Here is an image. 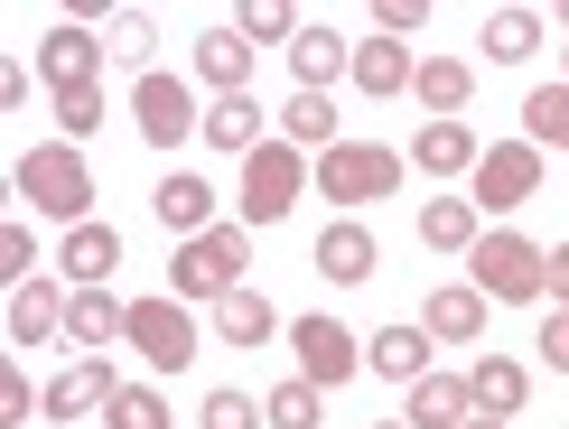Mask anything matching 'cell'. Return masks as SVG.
<instances>
[{
    "label": "cell",
    "instance_id": "obj_1",
    "mask_svg": "<svg viewBox=\"0 0 569 429\" xmlns=\"http://www.w3.org/2000/svg\"><path fill=\"white\" fill-rule=\"evenodd\" d=\"M10 187L29 197L47 225H93V169H84V150L76 140H38V150H19V169H10Z\"/></svg>",
    "mask_w": 569,
    "mask_h": 429
},
{
    "label": "cell",
    "instance_id": "obj_2",
    "mask_svg": "<svg viewBox=\"0 0 569 429\" xmlns=\"http://www.w3.org/2000/svg\"><path fill=\"white\" fill-rule=\"evenodd\" d=\"M252 225H216V233H197V243H178V261H169V299H187V308H224L233 290H252Z\"/></svg>",
    "mask_w": 569,
    "mask_h": 429
},
{
    "label": "cell",
    "instance_id": "obj_3",
    "mask_svg": "<svg viewBox=\"0 0 569 429\" xmlns=\"http://www.w3.org/2000/svg\"><path fill=\"white\" fill-rule=\"evenodd\" d=\"M318 187L337 214H355V206H373V197H401V150H383V140H337V150L318 159Z\"/></svg>",
    "mask_w": 569,
    "mask_h": 429
},
{
    "label": "cell",
    "instance_id": "obj_4",
    "mask_svg": "<svg viewBox=\"0 0 569 429\" xmlns=\"http://www.w3.org/2000/svg\"><path fill=\"white\" fill-rule=\"evenodd\" d=\"M308 178H318V159H308V150H290V140L271 131L262 150L243 159V187H233V197H243V225H280V214L308 197Z\"/></svg>",
    "mask_w": 569,
    "mask_h": 429
},
{
    "label": "cell",
    "instance_id": "obj_5",
    "mask_svg": "<svg viewBox=\"0 0 569 429\" xmlns=\"http://www.w3.org/2000/svg\"><path fill=\"white\" fill-rule=\"evenodd\" d=\"M467 290L495 299V308L541 299V243H532V233H486V243L467 252Z\"/></svg>",
    "mask_w": 569,
    "mask_h": 429
},
{
    "label": "cell",
    "instance_id": "obj_6",
    "mask_svg": "<svg viewBox=\"0 0 569 429\" xmlns=\"http://www.w3.org/2000/svg\"><path fill=\"white\" fill-rule=\"evenodd\" d=\"M122 346H140V365H150V373H187L206 337H197V318H187V299H169V290H159V299H131Z\"/></svg>",
    "mask_w": 569,
    "mask_h": 429
},
{
    "label": "cell",
    "instance_id": "obj_7",
    "mask_svg": "<svg viewBox=\"0 0 569 429\" xmlns=\"http://www.w3.org/2000/svg\"><path fill=\"white\" fill-rule=\"evenodd\" d=\"M532 197H541V150H532V140H486L477 178H467V206H477V214H513Z\"/></svg>",
    "mask_w": 569,
    "mask_h": 429
},
{
    "label": "cell",
    "instance_id": "obj_8",
    "mask_svg": "<svg viewBox=\"0 0 569 429\" xmlns=\"http://www.w3.org/2000/svg\"><path fill=\"white\" fill-rule=\"evenodd\" d=\"M131 122H140V140L150 150H187V131H206V112H197V93H187V76H140L131 84Z\"/></svg>",
    "mask_w": 569,
    "mask_h": 429
},
{
    "label": "cell",
    "instance_id": "obj_9",
    "mask_svg": "<svg viewBox=\"0 0 569 429\" xmlns=\"http://www.w3.org/2000/svg\"><path fill=\"white\" fill-rule=\"evenodd\" d=\"M290 346H299V383H318V392L365 373V337L346 318H290Z\"/></svg>",
    "mask_w": 569,
    "mask_h": 429
},
{
    "label": "cell",
    "instance_id": "obj_10",
    "mask_svg": "<svg viewBox=\"0 0 569 429\" xmlns=\"http://www.w3.org/2000/svg\"><path fill=\"white\" fill-rule=\"evenodd\" d=\"M103 57H112V47H103V38H93V29H84V19H57V29H47V38H38V76H47V84H57V93H84L93 76H103Z\"/></svg>",
    "mask_w": 569,
    "mask_h": 429
},
{
    "label": "cell",
    "instance_id": "obj_11",
    "mask_svg": "<svg viewBox=\"0 0 569 429\" xmlns=\"http://www.w3.org/2000/svg\"><path fill=\"white\" fill-rule=\"evenodd\" d=\"M112 392H122L112 355H76V365L47 383V420H93V411H112Z\"/></svg>",
    "mask_w": 569,
    "mask_h": 429
},
{
    "label": "cell",
    "instance_id": "obj_12",
    "mask_svg": "<svg viewBox=\"0 0 569 429\" xmlns=\"http://www.w3.org/2000/svg\"><path fill=\"white\" fill-rule=\"evenodd\" d=\"M430 327H420V318H392V327H373V337H365V373H383V383H401V392H411L420 383V373H430Z\"/></svg>",
    "mask_w": 569,
    "mask_h": 429
},
{
    "label": "cell",
    "instance_id": "obj_13",
    "mask_svg": "<svg viewBox=\"0 0 569 429\" xmlns=\"http://www.w3.org/2000/svg\"><path fill=\"white\" fill-rule=\"evenodd\" d=\"M252 57H262V47H252V38L224 19V29H206V38H197V84L224 103V93H243V84H252Z\"/></svg>",
    "mask_w": 569,
    "mask_h": 429
},
{
    "label": "cell",
    "instance_id": "obj_14",
    "mask_svg": "<svg viewBox=\"0 0 569 429\" xmlns=\"http://www.w3.org/2000/svg\"><path fill=\"white\" fill-rule=\"evenodd\" d=\"M57 271L76 280V290H112V271H122V233H112V225H76L57 243Z\"/></svg>",
    "mask_w": 569,
    "mask_h": 429
},
{
    "label": "cell",
    "instance_id": "obj_15",
    "mask_svg": "<svg viewBox=\"0 0 569 429\" xmlns=\"http://www.w3.org/2000/svg\"><path fill=\"white\" fill-rule=\"evenodd\" d=\"M159 225H169L178 233V243H197V233H216V187H206L197 169H169V178H159Z\"/></svg>",
    "mask_w": 569,
    "mask_h": 429
},
{
    "label": "cell",
    "instance_id": "obj_16",
    "mask_svg": "<svg viewBox=\"0 0 569 429\" xmlns=\"http://www.w3.org/2000/svg\"><path fill=\"white\" fill-rule=\"evenodd\" d=\"M373 261H383V243H373L355 214H327V233H318V271L337 280V290H355V280H373Z\"/></svg>",
    "mask_w": 569,
    "mask_h": 429
},
{
    "label": "cell",
    "instance_id": "obj_17",
    "mask_svg": "<svg viewBox=\"0 0 569 429\" xmlns=\"http://www.w3.org/2000/svg\"><path fill=\"white\" fill-rule=\"evenodd\" d=\"M477 159H486V140L467 122H420L411 131V169H430V178H477Z\"/></svg>",
    "mask_w": 569,
    "mask_h": 429
},
{
    "label": "cell",
    "instance_id": "obj_18",
    "mask_svg": "<svg viewBox=\"0 0 569 429\" xmlns=\"http://www.w3.org/2000/svg\"><path fill=\"white\" fill-rule=\"evenodd\" d=\"M346 66H355V38H337L327 19H308V29L290 38V76H299V93H327Z\"/></svg>",
    "mask_w": 569,
    "mask_h": 429
},
{
    "label": "cell",
    "instance_id": "obj_19",
    "mask_svg": "<svg viewBox=\"0 0 569 429\" xmlns=\"http://www.w3.org/2000/svg\"><path fill=\"white\" fill-rule=\"evenodd\" d=\"M467 392H477V411H486V420H513V411L532 401V365H523V355H477Z\"/></svg>",
    "mask_w": 569,
    "mask_h": 429
},
{
    "label": "cell",
    "instance_id": "obj_20",
    "mask_svg": "<svg viewBox=\"0 0 569 429\" xmlns=\"http://www.w3.org/2000/svg\"><path fill=\"white\" fill-rule=\"evenodd\" d=\"M411 76H420V57L401 38H355V66H346L355 93H411Z\"/></svg>",
    "mask_w": 569,
    "mask_h": 429
},
{
    "label": "cell",
    "instance_id": "obj_21",
    "mask_svg": "<svg viewBox=\"0 0 569 429\" xmlns=\"http://www.w3.org/2000/svg\"><path fill=\"white\" fill-rule=\"evenodd\" d=\"M486 308H495V299H477L467 280H448V290H430V308H420V327H430L439 346H486Z\"/></svg>",
    "mask_w": 569,
    "mask_h": 429
},
{
    "label": "cell",
    "instance_id": "obj_22",
    "mask_svg": "<svg viewBox=\"0 0 569 429\" xmlns=\"http://www.w3.org/2000/svg\"><path fill=\"white\" fill-rule=\"evenodd\" d=\"M401 420H411V429H467V420H477V392H467L458 373H420Z\"/></svg>",
    "mask_w": 569,
    "mask_h": 429
},
{
    "label": "cell",
    "instance_id": "obj_23",
    "mask_svg": "<svg viewBox=\"0 0 569 429\" xmlns=\"http://www.w3.org/2000/svg\"><path fill=\"white\" fill-rule=\"evenodd\" d=\"M122 327H131V299H112V290H76L66 299V337H76L84 355H103Z\"/></svg>",
    "mask_w": 569,
    "mask_h": 429
},
{
    "label": "cell",
    "instance_id": "obj_24",
    "mask_svg": "<svg viewBox=\"0 0 569 429\" xmlns=\"http://www.w3.org/2000/svg\"><path fill=\"white\" fill-rule=\"evenodd\" d=\"M47 337H66V290L29 280V290H10V346H47Z\"/></svg>",
    "mask_w": 569,
    "mask_h": 429
},
{
    "label": "cell",
    "instance_id": "obj_25",
    "mask_svg": "<svg viewBox=\"0 0 569 429\" xmlns=\"http://www.w3.org/2000/svg\"><path fill=\"white\" fill-rule=\"evenodd\" d=\"M411 93L430 103V122H458V112H467V93H477V66H458V57H420Z\"/></svg>",
    "mask_w": 569,
    "mask_h": 429
},
{
    "label": "cell",
    "instance_id": "obj_26",
    "mask_svg": "<svg viewBox=\"0 0 569 429\" xmlns=\"http://www.w3.org/2000/svg\"><path fill=\"white\" fill-rule=\"evenodd\" d=\"M420 243H430V252H477L486 243V214L467 197H430V206H420Z\"/></svg>",
    "mask_w": 569,
    "mask_h": 429
},
{
    "label": "cell",
    "instance_id": "obj_27",
    "mask_svg": "<svg viewBox=\"0 0 569 429\" xmlns=\"http://www.w3.org/2000/svg\"><path fill=\"white\" fill-rule=\"evenodd\" d=\"M206 150L252 159V150H262V103H252V93H224V103H206Z\"/></svg>",
    "mask_w": 569,
    "mask_h": 429
},
{
    "label": "cell",
    "instance_id": "obj_28",
    "mask_svg": "<svg viewBox=\"0 0 569 429\" xmlns=\"http://www.w3.org/2000/svg\"><path fill=\"white\" fill-rule=\"evenodd\" d=\"M280 140H290V150H337V103H327V93H290V103H280Z\"/></svg>",
    "mask_w": 569,
    "mask_h": 429
},
{
    "label": "cell",
    "instance_id": "obj_29",
    "mask_svg": "<svg viewBox=\"0 0 569 429\" xmlns=\"http://www.w3.org/2000/svg\"><path fill=\"white\" fill-rule=\"evenodd\" d=\"M523 140H532L541 159H551V150L569 159V84H532L523 93Z\"/></svg>",
    "mask_w": 569,
    "mask_h": 429
},
{
    "label": "cell",
    "instance_id": "obj_30",
    "mask_svg": "<svg viewBox=\"0 0 569 429\" xmlns=\"http://www.w3.org/2000/svg\"><path fill=\"white\" fill-rule=\"evenodd\" d=\"M216 337H224V346H271V337H280V308H271L262 290H233V299L216 308Z\"/></svg>",
    "mask_w": 569,
    "mask_h": 429
},
{
    "label": "cell",
    "instance_id": "obj_31",
    "mask_svg": "<svg viewBox=\"0 0 569 429\" xmlns=\"http://www.w3.org/2000/svg\"><path fill=\"white\" fill-rule=\"evenodd\" d=\"M486 57L495 66H523V57H541V10H486Z\"/></svg>",
    "mask_w": 569,
    "mask_h": 429
},
{
    "label": "cell",
    "instance_id": "obj_32",
    "mask_svg": "<svg viewBox=\"0 0 569 429\" xmlns=\"http://www.w3.org/2000/svg\"><path fill=\"white\" fill-rule=\"evenodd\" d=\"M318 411H327V392H318V383H299V373L262 392V420H271V429H318Z\"/></svg>",
    "mask_w": 569,
    "mask_h": 429
},
{
    "label": "cell",
    "instance_id": "obj_33",
    "mask_svg": "<svg viewBox=\"0 0 569 429\" xmlns=\"http://www.w3.org/2000/svg\"><path fill=\"white\" fill-rule=\"evenodd\" d=\"M233 29H243L252 47H290V38L308 29V19L290 10V0H243V10H233Z\"/></svg>",
    "mask_w": 569,
    "mask_h": 429
},
{
    "label": "cell",
    "instance_id": "obj_34",
    "mask_svg": "<svg viewBox=\"0 0 569 429\" xmlns=\"http://www.w3.org/2000/svg\"><path fill=\"white\" fill-rule=\"evenodd\" d=\"M103 429H169V401H159L150 383H122L112 411H103Z\"/></svg>",
    "mask_w": 569,
    "mask_h": 429
},
{
    "label": "cell",
    "instance_id": "obj_35",
    "mask_svg": "<svg viewBox=\"0 0 569 429\" xmlns=\"http://www.w3.org/2000/svg\"><path fill=\"white\" fill-rule=\"evenodd\" d=\"M197 429H271V420H262V401H252V392H233V383H224V392H206Z\"/></svg>",
    "mask_w": 569,
    "mask_h": 429
},
{
    "label": "cell",
    "instance_id": "obj_36",
    "mask_svg": "<svg viewBox=\"0 0 569 429\" xmlns=\"http://www.w3.org/2000/svg\"><path fill=\"white\" fill-rule=\"evenodd\" d=\"M103 47H112L122 66H140V76H150V47H159V38H150V10H112V38H103Z\"/></svg>",
    "mask_w": 569,
    "mask_h": 429
},
{
    "label": "cell",
    "instance_id": "obj_37",
    "mask_svg": "<svg viewBox=\"0 0 569 429\" xmlns=\"http://www.w3.org/2000/svg\"><path fill=\"white\" fill-rule=\"evenodd\" d=\"M0 271H10V290H29V280H38V233L29 225H0Z\"/></svg>",
    "mask_w": 569,
    "mask_h": 429
},
{
    "label": "cell",
    "instance_id": "obj_38",
    "mask_svg": "<svg viewBox=\"0 0 569 429\" xmlns=\"http://www.w3.org/2000/svg\"><path fill=\"white\" fill-rule=\"evenodd\" d=\"M430 0H373V38H420Z\"/></svg>",
    "mask_w": 569,
    "mask_h": 429
},
{
    "label": "cell",
    "instance_id": "obj_39",
    "mask_svg": "<svg viewBox=\"0 0 569 429\" xmlns=\"http://www.w3.org/2000/svg\"><path fill=\"white\" fill-rule=\"evenodd\" d=\"M57 122H66V140H84L93 122H103V84H84V93H57Z\"/></svg>",
    "mask_w": 569,
    "mask_h": 429
},
{
    "label": "cell",
    "instance_id": "obj_40",
    "mask_svg": "<svg viewBox=\"0 0 569 429\" xmlns=\"http://www.w3.org/2000/svg\"><path fill=\"white\" fill-rule=\"evenodd\" d=\"M0 420H10V429H29V420H38V392H29V373H0Z\"/></svg>",
    "mask_w": 569,
    "mask_h": 429
},
{
    "label": "cell",
    "instance_id": "obj_41",
    "mask_svg": "<svg viewBox=\"0 0 569 429\" xmlns=\"http://www.w3.org/2000/svg\"><path fill=\"white\" fill-rule=\"evenodd\" d=\"M541 365H551V373H569V308H551V318H541Z\"/></svg>",
    "mask_w": 569,
    "mask_h": 429
},
{
    "label": "cell",
    "instance_id": "obj_42",
    "mask_svg": "<svg viewBox=\"0 0 569 429\" xmlns=\"http://www.w3.org/2000/svg\"><path fill=\"white\" fill-rule=\"evenodd\" d=\"M541 299H560V308H569V243L541 252Z\"/></svg>",
    "mask_w": 569,
    "mask_h": 429
},
{
    "label": "cell",
    "instance_id": "obj_43",
    "mask_svg": "<svg viewBox=\"0 0 569 429\" xmlns=\"http://www.w3.org/2000/svg\"><path fill=\"white\" fill-rule=\"evenodd\" d=\"M467 429H513V420H486V411H477V420H467Z\"/></svg>",
    "mask_w": 569,
    "mask_h": 429
},
{
    "label": "cell",
    "instance_id": "obj_44",
    "mask_svg": "<svg viewBox=\"0 0 569 429\" xmlns=\"http://www.w3.org/2000/svg\"><path fill=\"white\" fill-rule=\"evenodd\" d=\"M373 429H411V420H373Z\"/></svg>",
    "mask_w": 569,
    "mask_h": 429
},
{
    "label": "cell",
    "instance_id": "obj_45",
    "mask_svg": "<svg viewBox=\"0 0 569 429\" xmlns=\"http://www.w3.org/2000/svg\"><path fill=\"white\" fill-rule=\"evenodd\" d=\"M560 66H569V47H560Z\"/></svg>",
    "mask_w": 569,
    "mask_h": 429
}]
</instances>
